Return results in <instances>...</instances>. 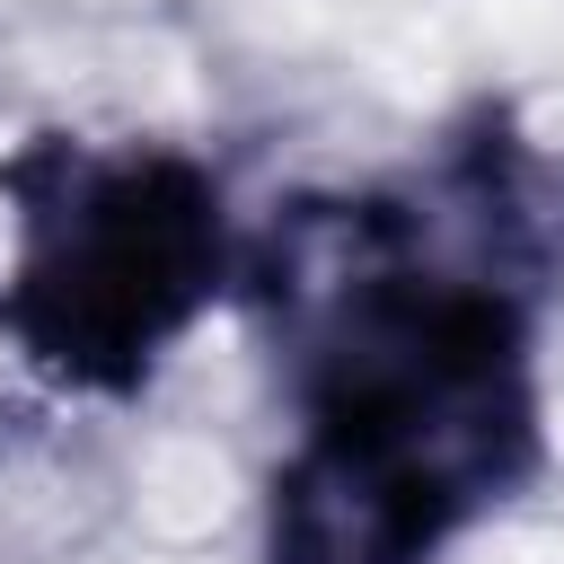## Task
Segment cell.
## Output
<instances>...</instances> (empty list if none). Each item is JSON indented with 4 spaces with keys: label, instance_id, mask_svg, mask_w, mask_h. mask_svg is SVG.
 I'll return each instance as SVG.
<instances>
[{
    "label": "cell",
    "instance_id": "7a4b0ae2",
    "mask_svg": "<svg viewBox=\"0 0 564 564\" xmlns=\"http://www.w3.org/2000/svg\"><path fill=\"white\" fill-rule=\"evenodd\" d=\"M229 264V185L176 141L26 132L0 159V344L62 397L132 405Z\"/></svg>",
    "mask_w": 564,
    "mask_h": 564
},
{
    "label": "cell",
    "instance_id": "6da1fadb",
    "mask_svg": "<svg viewBox=\"0 0 564 564\" xmlns=\"http://www.w3.org/2000/svg\"><path fill=\"white\" fill-rule=\"evenodd\" d=\"M300 441L264 476L256 564H441L546 467L538 317L564 291V150L458 106L352 194H300L247 256Z\"/></svg>",
    "mask_w": 564,
    "mask_h": 564
}]
</instances>
